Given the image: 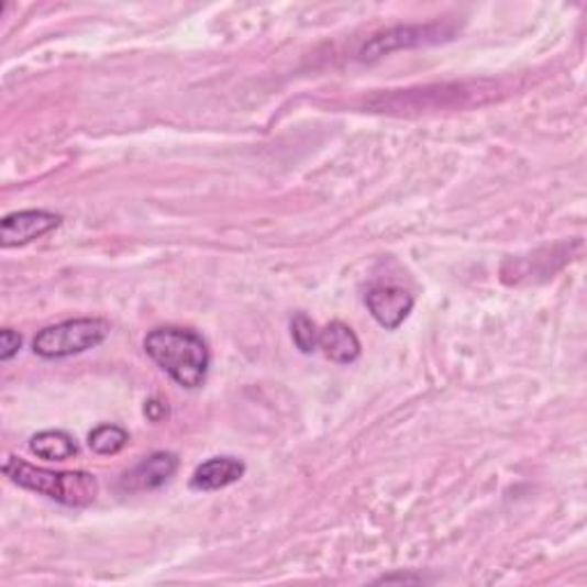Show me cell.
<instances>
[{
  "label": "cell",
  "instance_id": "obj_12",
  "mask_svg": "<svg viewBox=\"0 0 587 587\" xmlns=\"http://www.w3.org/2000/svg\"><path fill=\"white\" fill-rule=\"evenodd\" d=\"M291 337H294V344H297V350L301 354H312L319 350L317 324L303 312H299L297 317L291 319Z\"/></svg>",
  "mask_w": 587,
  "mask_h": 587
},
{
  "label": "cell",
  "instance_id": "obj_11",
  "mask_svg": "<svg viewBox=\"0 0 587 587\" xmlns=\"http://www.w3.org/2000/svg\"><path fill=\"white\" fill-rule=\"evenodd\" d=\"M129 443V434L126 430H122L120 424H99L97 430L90 432L88 436V445L92 452L101 457H111L122 452Z\"/></svg>",
  "mask_w": 587,
  "mask_h": 587
},
{
  "label": "cell",
  "instance_id": "obj_4",
  "mask_svg": "<svg viewBox=\"0 0 587 587\" xmlns=\"http://www.w3.org/2000/svg\"><path fill=\"white\" fill-rule=\"evenodd\" d=\"M63 217L60 213L44 211V209H25L16 213H8L0 223V244L3 248H14V246H25L42 239L51 230L60 228Z\"/></svg>",
  "mask_w": 587,
  "mask_h": 587
},
{
  "label": "cell",
  "instance_id": "obj_8",
  "mask_svg": "<svg viewBox=\"0 0 587 587\" xmlns=\"http://www.w3.org/2000/svg\"><path fill=\"white\" fill-rule=\"evenodd\" d=\"M246 464L236 457H211L202 462L191 477L193 491H219L225 489L244 477Z\"/></svg>",
  "mask_w": 587,
  "mask_h": 587
},
{
  "label": "cell",
  "instance_id": "obj_2",
  "mask_svg": "<svg viewBox=\"0 0 587 587\" xmlns=\"http://www.w3.org/2000/svg\"><path fill=\"white\" fill-rule=\"evenodd\" d=\"M3 473L21 489L35 491L65 507H88L99 494L97 477L86 470H48L10 455L3 464Z\"/></svg>",
  "mask_w": 587,
  "mask_h": 587
},
{
  "label": "cell",
  "instance_id": "obj_6",
  "mask_svg": "<svg viewBox=\"0 0 587 587\" xmlns=\"http://www.w3.org/2000/svg\"><path fill=\"white\" fill-rule=\"evenodd\" d=\"M177 468H179V457L175 452H154V455L145 457L136 468H131L129 473L122 475L120 487L131 494L152 491L164 487L177 473Z\"/></svg>",
  "mask_w": 587,
  "mask_h": 587
},
{
  "label": "cell",
  "instance_id": "obj_5",
  "mask_svg": "<svg viewBox=\"0 0 587 587\" xmlns=\"http://www.w3.org/2000/svg\"><path fill=\"white\" fill-rule=\"evenodd\" d=\"M413 303L416 301H413L411 294L402 287H395V285L372 287L365 294V306H367L369 314L375 317V322L379 326H384L386 331L399 329V324H402L405 319L411 314Z\"/></svg>",
  "mask_w": 587,
  "mask_h": 587
},
{
  "label": "cell",
  "instance_id": "obj_10",
  "mask_svg": "<svg viewBox=\"0 0 587 587\" xmlns=\"http://www.w3.org/2000/svg\"><path fill=\"white\" fill-rule=\"evenodd\" d=\"M31 450H33V455H37L40 459L65 462V459H71L76 455L78 445L67 432L46 430V432L31 436Z\"/></svg>",
  "mask_w": 587,
  "mask_h": 587
},
{
  "label": "cell",
  "instance_id": "obj_7",
  "mask_svg": "<svg viewBox=\"0 0 587 587\" xmlns=\"http://www.w3.org/2000/svg\"><path fill=\"white\" fill-rule=\"evenodd\" d=\"M443 35H450V33L443 29V25H436V23L434 25H405V29L388 31V33L372 40L369 44H365L363 58L375 60V58L386 56V53H390V51L439 42V37L443 40Z\"/></svg>",
  "mask_w": 587,
  "mask_h": 587
},
{
  "label": "cell",
  "instance_id": "obj_9",
  "mask_svg": "<svg viewBox=\"0 0 587 587\" xmlns=\"http://www.w3.org/2000/svg\"><path fill=\"white\" fill-rule=\"evenodd\" d=\"M319 350L337 365L356 363L361 356V340L352 326L344 322H331L324 331H319Z\"/></svg>",
  "mask_w": 587,
  "mask_h": 587
},
{
  "label": "cell",
  "instance_id": "obj_14",
  "mask_svg": "<svg viewBox=\"0 0 587 587\" xmlns=\"http://www.w3.org/2000/svg\"><path fill=\"white\" fill-rule=\"evenodd\" d=\"M145 416L152 422H162L168 416V407L164 402H158V399H149V402L145 405Z\"/></svg>",
  "mask_w": 587,
  "mask_h": 587
},
{
  "label": "cell",
  "instance_id": "obj_13",
  "mask_svg": "<svg viewBox=\"0 0 587 587\" xmlns=\"http://www.w3.org/2000/svg\"><path fill=\"white\" fill-rule=\"evenodd\" d=\"M21 344H23V340H21V335L16 331H12V329L0 331V361H3V363L12 361L19 354Z\"/></svg>",
  "mask_w": 587,
  "mask_h": 587
},
{
  "label": "cell",
  "instance_id": "obj_1",
  "mask_svg": "<svg viewBox=\"0 0 587 587\" xmlns=\"http://www.w3.org/2000/svg\"><path fill=\"white\" fill-rule=\"evenodd\" d=\"M143 346L177 386L196 390L207 381L211 354L200 333L181 326H158L147 333Z\"/></svg>",
  "mask_w": 587,
  "mask_h": 587
},
{
  "label": "cell",
  "instance_id": "obj_3",
  "mask_svg": "<svg viewBox=\"0 0 587 587\" xmlns=\"http://www.w3.org/2000/svg\"><path fill=\"white\" fill-rule=\"evenodd\" d=\"M111 333V324L99 317L67 319L56 326L42 329L33 340V352L46 361L67 358L95 350Z\"/></svg>",
  "mask_w": 587,
  "mask_h": 587
}]
</instances>
